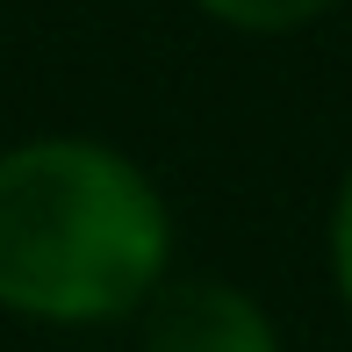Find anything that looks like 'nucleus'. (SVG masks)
I'll return each mask as SVG.
<instances>
[{"label": "nucleus", "mask_w": 352, "mask_h": 352, "mask_svg": "<svg viewBox=\"0 0 352 352\" xmlns=\"http://www.w3.org/2000/svg\"><path fill=\"white\" fill-rule=\"evenodd\" d=\"M173 223L122 151L36 137L0 158V302L43 324H108L158 295Z\"/></svg>", "instance_id": "f257e3e1"}, {"label": "nucleus", "mask_w": 352, "mask_h": 352, "mask_svg": "<svg viewBox=\"0 0 352 352\" xmlns=\"http://www.w3.org/2000/svg\"><path fill=\"white\" fill-rule=\"evenodd\" d=\"M144 352H280V345L259 302L195 274L158 280V295L144 302Z\"/></svg>", "instance_id": "f03ea898"}, {"label": "nucleus", "mask_w": 352, "mask_h": 352, "mask_svg": "<svg viewBox=\"0 0 352 352\" xmlns=\"http://www.w3.org/2000/svg\"><path fill=\"white\" fill-rule=\"evenodd\" d=\"M201 8L237 29H295V22H316L324 8H338V0H201Z\"/></svg>", "instance_id": "7ed1b4c3"}, {"label": "nucleus", "mask_w": 352, "mask_h": 352, "mask_svg": "<svg viewBox=\"0 0 352 352\" xmlns=\"http://www.w3.org/2000/svg\"><path fill=\"white\" fill-rule=\"evenodd\" d=\"M331 266H338V287H345V302H352V173H345V187H338V209H331Z\"/></svg>", "instance_id": "20e7f679"}]
</instances>
